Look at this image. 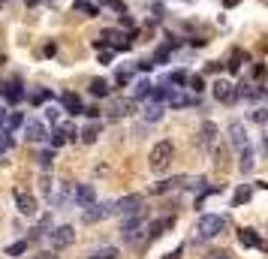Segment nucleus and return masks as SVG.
<instances>
[{"label": "nucleus", "mask_w": 268, "mask_h": 259, "mask_svg": "<svg viewBox=\"0 0 268 259\" xmlns=\"http://www.w3.org/2000/svg\"><path fill=\"white\" fill-rule=\"evenodd\" d=\"M226 223H229V220H226L223 214H202L199 220H196V229H193V235H196V241H211V238L223 235Z\"/></svg>", "instance_id": "nucleus-1"}, {"label": "nucleus", "mask_w": 268, "mask_h": 259, "mask_svg": "<svg viewBox=\"0 0 268 259\" xmlns=\"http://www.w3.org/2000/svg\"><path fill=\"white\" fill-rule=\"evenodd\" d=\"M172 157H175V145L169 142V139H160L154 148H151V172H157V175H160V172H166L169 166H172Z\"/></svg>", "instance_id": "nucleus-2"}, {"label": "nucleus", "mask_w": 268, "mask_h": 259, "mask_svg": "<svg viewBox=\"0 0 268 259\" xmlns=\"http://www.w3.org/2000/svg\"><path fill=\"white\" fill-rule=\"evenodd\" d=\"M142 205H145V196H142V193H130V196L112 202V208H115V214L130 217V214H139V211H142Z\"/></svg>", "instance_id": "nucleus-3"}, {"label": "nucleus", "mask_w": 268, "mask_h": 259, "mask_svg": "<svg viewBox=\"0 0 268 259\" xmlns=\"http://www.w3.org/2000/svg\"><path fill=\"white\" fill-rule=\"evenodd\" d=\"M45 235H48V244L55 247V250H63V247H69L76 241V229L73 226H58V229L45 232Z\"/></svg>", "instance_id": "nucleus-4"}, {"label": "nucleus", "mask_w": 268, "mask_h": 259, "mask_svg": "<svg viewBox=\"0 0 268 259\" xmlns=\"http://www.w3.org/2000/svg\"><path fill=\"white\" fill-rule=\"evenodd\" d=\"M115 214V208H112V202H103V205H87V208L82 211V220L84 223H100V220H105V217H112Z\"/></svg>", "instance_id": "nucleus-5"}, {"label": "nucleus", "mask_w": 268, "mask_h": 259, "mask_svg": "<svg viewBox=\"0 0 268 259\" xmlns=\"http://www.w3.org/2000/svg\"><path fill=\"white\" fill-rule=\"evenodd\" d=\"M73 202L79 205V208H87V205L97 202V190L94 184H73Z\"/></svg>", "instance_id": "nucleus-6"}, {"label": "nucleus", "mask_w": 268, "mask_h": 259, "mask_svg": "<svg viewBox=\"0 0 268 259\" xmlns=\"http://www.w3.org/2000/svg\"><path fill=\"white\" fill-rule=\"evenodd\" d=\"M214 100L217 102H223V106H232V102L238 100V94H235V84H229V81H214Z\"/></svg>", "instance_id": "nucleus-7"}, {"label": "nucleus", "mask_w": 268, "mask_h": 259, "mask_svg": "<svg viewBox=\"0 0 268 259\" xmlns=\"http://www.w3.org/2000/svg\"><path fill=\"white\" fill-rule=\"evenodd\" d=\"M172 226H175V217H160V220H154L151 226L145 229V241L151 244V241H157L160 235H166V232H169Z\"/></svg>", "instance_id": "nucleus-8"}, {"label": "nucleus", "mask_w": 268, "mask_h": 259, "mask_svg": "<svg viewBox=\"0 0 268 259\" xmlns=\"http://www.w3.org/2000/svg\"><path fill=\"white\" fill-rule=\"evenodd\" d=\"M229 142H232V148H235V151H241V148L250 145V136H247V130H244L241 120H232V124H229Z\"/></svg>", "instance_id": "nucleus-9"}, {"label": "nucleus", "mask_w": 268, "mask_h": 259, "mask_svg": "<svg viewBox=\"0 0 268 259\" xmlns=\"http://www.w3.org/2000/svg\"><path fill=\"white\" fill-rule=\"evenodd\" d=\"M184 181H187V175H175V178H163L160 184H154L151 187V193L154 196H163V193H172V190H181L184 187Z\"/></svg>", "instance_id": "nucleus-10"}, {"label": "nucleus", "mask_w": 268, "mask_h": 259, "mask_svg": "<svg viewBox=\"0 0 268 259\" xmlns=\"http://www.w3.org/2000/svg\"><path fill=\"white\" fill-rule=\"evenodd\" d=\"M24 136H27V142H42L48 133H45V127L40 124L37 118H27L24 120Z\"/></svg>", "instance_id": "nucleus-11"}, {"label": "nucleus", "mask_w": 268, "mask_h": 259, "mask_svg": "<svg viewBox=\"0 0 268 259\" xmlns=\"http://www.w3.org/2000/svg\"><path fill=\"white\" fill-rule=\"evenodd\" d=\"M15 205H19V214H24V217H37V199L33 196H27V193H15Z\"/></svg>", "instance_id": "nucleus-12"}, {"label": "nucleus", "mask_w": 268, "mask_h": 259, "mask_svg": "<svg viewBox=\"0 0 268 259\" xmlns=\"http://www.w3.org/2000/svg\"><path fill=\"white\" fill-rule=\"evenodd\" d=\"M51 202H55L58 205V208H63V205H69V202H73V184H61L58 187V193H51Z\"/></svg>", "instance_id": "nucleus-13"}, {"label": "nucleus", "mask_w": 268, "mask_h": 259, "mask_svg": "<svg viewBox=\"0 0 268 259\" xmlns=\"http://www.w3.org/2000/svg\"><path fill=\"white\" fill-rule=\"evenodd\" d=\"M238 241H241L244 247H256V250H262V247H265L256 229H241V232H238Z\"/></svg>", "instance_id": "nucleus-14"}, {"label": "nucleus", "mask_w": 268, "mask_h": 259, "mask_svg": "<svg viewBox=\"0 0 268 259\" xmlns=\"http://www.w3.org/2000/svg\"><path fill=\"white\" fill-rule=\"evenodd\" d=\"M214 136H217V124L205 120V124L199 127V145H202V148H211V145H214Z\"/></svg>", "instance_id": "nucleus-15"}, {"label": "nucleus", "mask_w": 268, "mask_h": 259, "mask_svg": "<svg viewBox=\"0 0 268 259\" xmlns=\"http://www.w3.org/2000/svg\"><path fill=\"white\" fill-rule=\"evenodd\" d=\"M73 12H82L84 19H97V15H100V6L91 3V0H76V3H73Z\"/></svg>", "instance_id": "nucleus-16"}, {"label": "nucleus", "mask_w": 268, "mask_h": 259, "mask_svg": "<svg viewBox=\"0 0 268 259\" xmlns=\"http://www.w3.org/2000/svg\"><path fill=\"white\" fill-rule=\"evenodd\" d=\"M87 91H91V97H109V94H112V84L105 81V79H91Z\"/></svg>", "instance_id": "nucleus-17"}, {"label": "nucleus", "mask_w": 268, "mask_h": 259, "mask_svg": "<svg viewBox=\"0 0 268 259\" xmlns=\"http://www.w3.org/2000/svg\"><path fill=\"white\" fill-rule=\"evenodd\" d=\"M3 97H6V102H21V100H24V88H21V81H12L9 88H3Z\"/></svg>", "instance_id": "nucleus-18"}, {"label": "nucleus", "mask_w": 268, "mask_h": 259, "mask_svg": "<svg viewBox=\"0 0 268 259\" xmlns=\"http://www.w3.org/2000/svg\"><path fill=\"white\" fill-rule=\"evenodd\" d=\"M63 106H66V112H69V115H73V118L84 112V106H82V100H79L76 94H63Z\"/></svg>", "instance_id": "nucleus-19"}, {"label": "nucleus", "mask_w": 268, "mask_h": 259, "mask_svg": "<svg viewBox=\"0 0 268 259\" xmlns=\"http://www.w3.org/2000/svg\"><path fill=\"white\" fill-rule=\"evenodd\" d=\"M151 91H154V81L151 79H142V81H136V91H133V97L136 100H151Z\"/></svg>", "instance_id": "nucleus-20"}, {"label": "nucleus", "mask_w": 268, "mask_h": 259, "mask_svg": "<svg viewBox=\"0 0 268 259\" xmlns=\"http://www.w3.org/2000/svg\"><path fill=\"white\" fill-rule=\"evenodd\" d=\"M238 160H241V163H238V166H241V172L247 175V172L253 169V148H250V145H247V148H241V151H238Z\"/></svg>", "instance_id": "nucleus-21"}, {"label": "nucleus", "mask_w": 268, "mask_h": 259, "mask_svg": "<svg viewBox=\"0 0 268 259\" xmlns=\"http://www.w3.org/2000/svg\"><path fill=\"white\" fill-rule=\"evenodd\" d=\"M163 106H160V102H151V106H145V124H157L160 118H163Z\"/></svg>", "instance_id": "nucleus-22"}, {"label": "nucleus", "mask_w": 268, "mask_h": 259, "mask_svg": "<svg viewBox=\"0 0 268 259\" xmlns=\"http://www.w3.org/2000/svg\"><path fill=\"white\" fill-rule=\"evenodd\" d=\"M24 124V115L21 112H6V118H3V130H15V127H21Z\"/></svg>", "instance_id": "nucleus-23"}, {"label": "nucleus", "mask_w": 268, "mask_h": 259, "mask_svg": "<svg viewBox=\"0 0 268 259\" xmlns=\"http://www.w3.org/2000/svg\"><path fill=\"white\" fill-rule=\"evenodd\" d=\"M244 60H247V55H244L241 48H235V51H232V58H229V63H226V70H229V73H238Z\"/></svg>", "instance_id": "nucleus-24"}, {"label": "nucleus", "mask_w": 268, "mask_h": 259, "mask_svg": "<svg viewBox=\"0 0 268 259\" xmlns=\"http://www.w3.org/2000/svg\"><path fill=\"white\" fill-rule=\"evenodd\" d=\"M87 259H118V247H100V250H94Z\"/></svg>", "instance_id": "nucleus-25"}, {"label": "nucleus", "mask_w": 268, "mask_h": 259, "mask_svg": "<svg viewBox=\"0 0 268 259\" xmlns=\"http://www.w3.org/2000/svg\"><path fill=\"white\" fill-rule=\"evenodd\" d=\"M97 6H100V9H103V6H105V9H115L118 15H121V12H127V3H124V0H100Z\"/></svg>", "instance_id": "nucleus-26"}, {"label": "nucleus", "mask_w": 268, "mask_h": 259, "mask_svg": "<svg viewBox=\"0 0 268 259\" xmlns=\"http://www.w3.org/2000/svg\"><path fill=\"white\" fill-rule=\"evenodd\" d=\"M187 88H190L193 94H202V91H205V79H202V76H187Z\"/></svg>", "instance_id": "nucleus-27"}, {"label": "nucleus", "mask_w": 268, "mask_h": 259, "mask_svg": "<svg viewBox=\"0 0 268 259\" xmlns=\"http://www.w3.org/2000/svg\"><path fill=\"white\" fill-rule=\"evenodd\" d=\"M100 124H91V127H84V133H82V142H87V145H91V142H97V136H100Z\"/></svg>", "instance_id": "nucleus-28"}, {"label": "nucleus", "mask_w": 268, "mask_h": 259, "mask_svg": "<svg viewBox=\"0 0 268 259\" xmlns=\"http://www.w3.org/2000/svg\"><path fill=\"white\" fill-rule=\"evenodd\" d=\"M27 250V241H15V244H9L6 250H3V256H21Z\"/></svg>", "instance_id": "nucleus-29"}, {"label": "nucleus", "mask_w": 268, "mask_h": 259, "mask_svg": "<svg viewBox=\"0 0 268 259\" xmlns=\"http://www.w3.org/2000/svg\"><path fill=\"white\" fill-rule=\"evenodd\" d=\"M115 81H118V84H124V88H127V84L133 81V73H130V70H118V73H115Z\"/></svg>", "instance_id": "nucleus-30"}, {"label": "nucleus", "mask_w": 268, "mask_h": 259, "mask_svg": "<svg viewBox=\"0 0 268 259\" xmlns=\"http://www.w3.org/2000/svg\"><path fill=\"white\" fill-rule=\"evenodd\" d=\"M51 160H55V148H51V151L45 148V151L40 154V166H42V169H48V166H51Z\"/></svg>", "instance_id": "nucleus-31"}, {"label": "nucleus", "mask_w": 268, "mask_h": 259, "mask_svg": "<svg viewBox=\"0 0 268 259\" xmlns=\"http://www.w3.org/2000/svg\"><path fill=\"white\" fill-rule=\"evenodd\" d=\"M45 139H48V142H51V148H61V145H63V142H66V139H63V133H61V130H55V133H51V136H45Z\"/></svg>", "instance_id": "nucleus-32"}, {"label": "nucleus", "mask_w": 268, "mask_h": 259, "mask_svg": "<svg viewBox=\"0 0 268 259\" xmlns=\"http://www.w3.org/2000/svg\"><path fill=\"white\" fill-rule=\"evenodd\" d=\"M40 187H42V196H45V202H51V178H48V175H42Z\"/></svg>", "instance_id": "nucleus-33"}, {"label": "nucleus", "mask_w": 268, "mask_h": 259, "mask_svg": "<svg viewBox=\"0 0 268 259\" xmlns=\"http://www.w3.org/2000/svg\"><path fill=\"white\" fill-rule=\"evenodd\" d=\"M45 120L58 124V120H61V109H58V106H48V109H45Z\"/></svg>", "instance_id": "nucleus-34"}, {"label": "nucleus", "mask_w": 268, "mask_h": 259, "mask_svg": "<svg viewBox=\"0 0 268 259\" xmlns=\"http://www.w3.org/2000/svg\"><path fill=\"white\" fill-rule=\"evenodd\" d=\"M169 84H187V73H181V70L172 73V76H169Z\"/></svg>", "instance_id": "nucleus-35"}, {"label": "nucleus", "mask_w": 268, "mask_h": 259, "mask_svg": "<svg viewBox=\"0 0 268 259\" xmlns=\"http://www.w3.org/2000/svg\"><path fill=\"white\" fill-rule=\"evenodd\" d=\"M136 70H142V73H151V70H154V60H139V63H136Z\"/></svg>", "instance_id": "nucleus-36"}, {"label": "nucleus", "mask_w": 268, "mask_h": 259, "mask_svg": "<svg viewBox=\"0 0 268 259\" xmlns=\"http://www.w3.org/2000/svg\"><path fill=\"white\" fill-rule=\"evenodd\" d=\"M118 21H121V27H133V19H130L127 12H121V15H118Z\"/></svg>", "instance_id": "nucleus-37"}, {"label": "nucleus", "mask_w": 268, "mask_h": 259, "mask_svg": "<svg viewBox=\"0 0 268 259\" xmlns=\"http://www.w3.org/2000/svg\"><path fill=\"white\" fill-rule=\"evenodd\" d=\"M250 199V190H238V193H235V205L238 202H247Z\"/></svg>", "instance_id": "nucleus-38"}, {"label": "nucleus", "mask_w": 268, "mask_h": 259, "mask_svg": "<svg viewBox=\"0 0 268 259\" xmlns=\"http://www.w3.org/2000/svg\"><path fill=\"white\" fill-rule=\"evenodd\" d=\"M112 58H115V51H103V55H100V63H112Z\"/></svg>", "instance_id": "nucleus-39"}, {"label": "nucleus", "mask_w": 268, "mask_h": 259, "mask_svg": "<svg viewBox=\"0 0 268 259\" xmlns=\"http://www.w3.org/2000/svg\"><path fill=\"white\" fill-rule=\"evenodd\" d=\"M82 115H87V118H100V109H97V106H91V109H84Z\"/></svg>", "instance_id": "nucleus-40"}, {"label": "nucleus", "mask_w": 268, "mask_h": 259, "mask_svg": "<svg viewBox=\"0 0 268 259\" xmlns=\"http://www.w3.org/2000/svg\"><path fill=\"white\" fill-rule=\"evenodd\" d=\"M253 120H256V124H265V112L256 109V112H253Z\"/></svg>", "instance_id": "nucleus-41"}, {"label": "nucleus", "mask_w": 268, "mask_h": 259, "mask_svg": "<svg viewBox=\"0 0 268 259\" xmlns=\"http://www.w3.org/2000/svg\"><path fill=\"white\" fill-rule=\"evenodd\" d=\"M33 259H58V256H55V253H48V250H45V253H37V256H33Z\"/></svg>", "instance_id": "nucleus-42"}]
</instances>
